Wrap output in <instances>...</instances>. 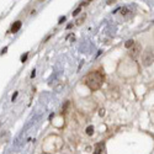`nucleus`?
Returning <instances> with one entry per match:
<instances>
[{"instance_id":"obj_1","label":"nucleus","mask_w":154,"mask_h":154,"mask_svg":"<svg viewBox=\"0 0 154 154\" xmlns=\"http://www.w3.org/2000/svg\"><path fill=\"white\" fill-rule=\"evenodd\" d=\"M85 84H86L90 90H99L104 84V75L101 72L95 70L91 72L90 74H87V77L85 78Z\"/></svg>"},{"instance_id":"obj_2","label":"nucleus","mask_w":154,"mask_h":154,"mask_svg":"<svg viewBox=\"0 0 154 154\" xmlns=\"http://www.w3.org/2000/svg\"><path fill=\"white\" fill-rule=\"evenodd\" d=\"M153 59H154L153 47H148V48L143 52V56H142V63H143V65L148 67V65L153 64Z\"/></svg>"},{"instance_id":"obj_3","label":"nucleus","mask_w":154,"mask_h":154,"mask_svg":"<svg viewBox=\"0 0 154 154\" xmlns=\"http://www.w3.org/2000/svg\"><path fill=\"white\" fill-rule=\"evenodd\" d=\"M141 52H142V45L138 43V42H135V45L131 47V51H129V57L136 59L141 54Z\"/></svg>"},{"instance_id":"obj_4","label":"nucleus","mask_w":154,"mask_h":154,"mask_svg":"<svg viewBox=\"0 0 154 154\" xmlns=\"http://www.w3.org/2000/svg\"><path fill=\"white\" fill-rule=\"evenodd\" d=\"M21 26H22V22H21V21H16V22H14V24H12V26H11V33H16V32L21 29Z\"/></svg>"},{"instance_id":"obj_5","label":"nucleus","mask_w":154,"mask_h":154,"mask_svg":"<svg viewBox=\"0 0 154 154\" xmlns=\"http://www.w3.org/2000/svg\"><path fill=\"white\" fill-rule=\"evenodd\" d=\"M102 147H104L102 143H99V144L96 145V149H95V153L94 154H101L102 153Z\"/></svg>"},{"instance_id":"obj_6","label":"nucleus","mask_w":154,"mask_h":154,"mask_svg":"<svg viewBox=\"0 0 154 154\" xmlns=\"http://www.w3.org/2000/svg\"><path fill=\"white\" fill-rule=\"evenodd\" d=\"M133 45H135V41H133V39H128V41L125 43V47L126 48H131Z\"/></svg>"},{"instance_id":"obj_7","label":"nucleus","mask_w":154,"mask_h":154,"mask_svg":"<svg viewBox=\"0 0 154 154\" xmlns=\"http://www.w3.org/2000/svg\"><path fill=\"white\" fill-rule=\"evenodd\" d=\"M93 133H94V127L93 126H89L86 128V135L87 136H93Z\"/></svg>"},{"instance_id":"obj_8","label":"nucleus","mask_w":154,"mask_h":154,"mask_svg":"<svg viewBox=\"0 0 154 154\" xmlns=\"http://www.w3.org/2000/svg\"><path fill=\"white\" fill-rule=\"evenodd\" d=\"M128 12H129V10H128V8H122V9H121V14H122L123 16H126V15H127Z\"/></svg>"},{"instance_id":"obj_9","label":"nucleus","mask_w":154,"mask_h":154,"mask_svg":"<svg viewBox=\"0 0 154 154\" xmlns=\"http://www.w3.org/2000/svg\"><path fill=\"white\" fill-rule=\"evenodd\" d=\"M27 57H29V52H26L25 54H22V56H21V62L24 63V62H25V60L27 59Z\"/></svg>"},{"instance_id":"obj_10","label":"nucleus","mask_w":154,"mask_h":154,"mask_svg":"<svg viewBox=\"0 0 154 154\" xmlns=\"http://www.w3.org/2000/svg\"><path fill=\"white\" fill-rule=\"evenodd\" d=\"M84 19H85V15H83L81 17H79V19L77 20V25H80V24H81V22L84 21Z\"/></svg>"},{"instance_id":"obj_11","label":"nucleus","mask_w":154,"mask_h":154,"mask_svg":"<svg viewBox=\"0 0 154 154\" xmlns=\"http://www.w3.org/2000/svg\"><path fill=\"white\" fill-rule=\"evenodd\" d=\"M80 10H81V8H78V9L74 10V11H73V16H77L78 14L80 12Z\"/></svg>"},{"instance_id":"obj_12","label":"nucleus","mask_w":154,"mask_h":154,"mask_svg":"<svg viewBox=\"0 0 154 154\" xmlns=\"http://www.w3.org/2000/svg\"><path fill=\"white\" fill-rule=\"evenodd\" d=\"M89 3H91V1H81V4H80V6H79V8H81V6H85V5H87Z\"/></svg>"},{"instance_id":"obj_13","label":"nucleus","mask_w":154,"mask_h":154,"mask_svg":"<svg viewBox=\"0 0 154 154\" xmlns=\"http://www.w3.org/2000/svg\"><path fill=\"white\" fill-rule=\"evenodd\" d=\"M99 115H100V116H104V115H105V110H104V108H101V110L99 111Z\"/></svg>"},{"instance_id":"obj_14","label":"nucleus","mask_w":154,"mask_h":154,"mask_svg":"<svg viewBox=\"0 0 154 154\" xmlns=\"http://www.w3.org/2000/svg\"><path fill=\"white\" fill-rule=\"evenodd\" d=\"M17 94H19V93H17V91H16V93H15V94H14V95H12V97H11V100H12V101H14V100H15V99H16V97H17Z\"/></svg>"},{"instance_id":"obj_15","label":"nucleus","mask_w":154,"mask_h":154,"mask_svg":"<svg viewBox=\"0 0 154 154\" xmlns=\"http://www.w3.org/2000/svg\"><path fill=\"white\" fill-rule=\"evenodd\" d=\"M63 21H65V16L60 17V19H59V22H58V24H63Z\"/></svg>"},{"instance_id":"obj_16","label":"nucleus","mask_w":154,"mask_h":154,"mask_svg":"<svg viewBox=\"0 0 154 154\" xmlns=\"http://www.w3.org/2000/svg\"><path fill=\"white\" fill-rule=\"evenodd\" d=\"M6 51H8V47H5V48L3 49V51L0 52V54H5V53H6Z\"/></svg>"},{"instance_id":"obj_17","label":"nucleus","mask_w":154,"mask_h":154,"mask_svg":"<svg viewBox=\"0 0 154 154\" xmlns=\"http://www.w3.org/2000/svg\"><path fill=\"white\" fill-rule=\"evenodd\" d=\"M36 75V70H32V73H31V78H35Z\"/></svg>"}]
</instances>
